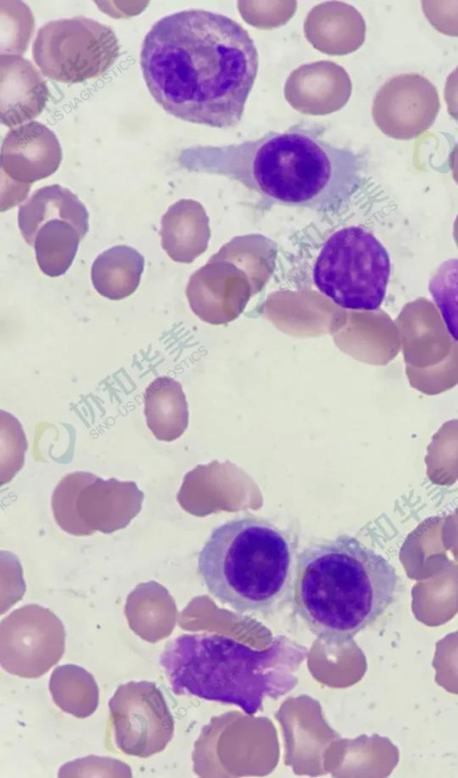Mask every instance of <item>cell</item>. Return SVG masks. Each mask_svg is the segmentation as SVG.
<instances>
[{
    "instance_id": "cell-10",
    "label": "cell",
    "mask_w": 458,
    "mask_h": 778,
    "mask_svg": "<svg viewBox=\"0 0 458 778\" xmlns=\"http://www.w3.org/2000/svg\"><path fill=\"white\" fill-rule=\"evenodd\" d=\"M109 711L115 745L125 755L151 757L173 739L174 717L154 682L120 685L109 700Z\"/></svg>"
},
{
    "instance_id": "cell-26",
    "label": "cell",
    "mask_w": 458,
    "mask_h": 778,
    "mask_svg": "<svg viewBox=\"0 0 458 778\" xmlns=\"http://www.w3.org/2000/svg\"><path fill=\"white\" fill-rule=\"evenodd\" d=\"M1 575L2 581H6V586L2 588V593L7 590L6 594L2 597V601L6 598L2 603L1 613L3 614L5 610L22 598L25 591L22 569L19 560L9 551H1Z\"/></svg>"
},
{
    "instance_id": "cell-20",
    "label": "cell",
    "mask_w": 458,
    "mask_h": 778,
    "mask_svg": "<svg viewBox=\"0 0 458 778\" xmlns=\"http://www.w3.org/2000/svg\"><path fill=\"white\" fill-rule=\"evenodd\" d=\"M194 209L191 201L182 200L170 206L161 218V245L174 261L186 262L192 258Z\"/></svg>"
},
{
    "instance_id": "cell-4",
    "label": "cell",
    "mask_w": 458,
    "mask_h": 778,
    "mask_svg": "<svg viewBox=\"0 0 458 778\" xmlns=\"http://www.w3.org/2000/svg\"><path fill=\"white\" fill-rule=\"evenodd\" d=\"M308 654L305 645L285 636L254 650L225 635L198 633L167 643L159 662L175 695L235 705L251 715L266 698H279L297 686Z\"/></svg>"
},
{
    "instance_id": "cell-13",
    "label": "cell",
    "mask_w": 458,
    "mask_h": 778,
    "mask_svg": "<svg viewBox=\"0 0 458 778\" xmlns=\"http://www.w3.org/2000/svg\"><path fill=\"white\" fill-rule=\"evenodd\" d=\"M0 70L2 124L15 128L39 115L49 98L40 72L17 55H1Z\"/></svg>"
},
{
    "instance_id": "cell-9",
    "label": "cell",
    "mask_w": 458,
    "mask_h": 778,
    "mask_svg": "<svg viewBox=\"0 0 458 778\" xmlns=\"http://www.w3.org/2000/svg\"><path fill=\"white\" fill-rule=\"evenodd\" d=\"M65 629L48 608L30 603L13 611L0 624V663L15 676L35 679L62 658Z\"/></svg>"
},
{
    "instance_id": "cell-25",
    "label": "cell",
    "mask_w": 458,
    "mask_h": 778,
    "mask_svg": "<svg viewBox=\"0 0 458 778\" xmlns=\"http://www.w3.org/2000/svg\"><path fill=\"white\" fill-rule=\"evenodd\" d=\"M94 769L98 771L100 776L102 773L98 770L101 769L108 777H131L130 767L116 760L106 757H98L89 756L86 758L75 760L64 765L58 773L59 777H83L87 776L88 773Z\"/></svg>"
},
{
    "instance_id": "cell-28",
    "label": "cell",
    "mask_w": 458,
    "mask_h": 778,
    "mask_svg": "<svg viewBox=\"0 0 458 778\" xmlns=\"http://www.w3.org/2000/svg\"><path fill=\"white\" fill-rule=\"evenodd\" d=\"M444 97L448 114L458 122V66L446 78Z\"/></svg>"
},
{
    "instance_id": "cell-27",
    "label": "cell",
    "mask_w": 458,
    "mask_h": 778,
    "mask_svg": "<svg viewBox=\"0 0 458 778\" xmlns=\"http://www.w3.org/2000/svg\"><path fill=\"white\" fill-rule=\"evenodd\" d=\"M422 11L440 33L458 37V1H422Z\"/></svg>"
},
{
    "instance_id": "cell-15",
    "label": "cell",
    "mask_w": 458,
    "mask_h": 778,
    "mask_svg": "<svg viewBox=\"0 0 458 778\" xmlns=\"http://www.w3.org/2000/svg\"><path fill=\"white\" fill-rule=\"evenodd\" d=\"M89 218L86 207L76 194L68 188L52 184L37 190L19 207L18 225L22 237L30 245L38 229L47 220H67L87 235Z\"/></svg>"
},
{
    "instance_id": "cell-19",
    "label": "cell",
    "mask_w": 458,
    "mask_h": 778,
    "mask_svg": "<svg viewBox=\"0 0 458 778\" xmlns=\"http://www.w3.org/2000/svg\"><path fill=\"white\" fill-rule=\"evenodd\" d=\"M49 690L55 705L77 718L89 717L98 708V684L93 675L80 666L56 667L49 680Z\"/></svg>"
},
{
    "instance_id": "cell-1",
    "label": "cell",
    "mask_w": 458,
    "mask_h": 778,
    "mask_svg": "<svg viewBox=\"0 0 458 778\" xmlns=\"http://www.w3.org/2000/svg\"><path fill=\"white\" fill-rule=\"evenodd\" d=\"M140 66L150 94L170 115L232 128L242 117L259 54L239 22L221 13L189 9L152 26L142 43Z\"/></svg>"
},
{
    "instance_id": "cell-3",
    "label": "cell",
    "mask_w": 458,
    "mask_h": 778,
    "mask_svg": "<svg viewBox=\"0 0 458 778\" xmlns=\"http://www.w3.org/2000/svg\"><path fill=\"white\" fill-rule=\"evenodd\" d=\"M293 605L327 646L352 641L394 599L398 578L382 555L343 534L314 543L297 557Z\"/></svg>"
},
{
    "instance_id": "cell-2",
    "label": "cell",
    "mask_w": 458,
    "mask_h": 778,
    "mask_svg": "<svg viewBox=\"0 0 458 778\" xmlns=\"http://www.w3.org/2000/svg\"><path fill=\"white\" fill-rule=\"evenodd\" d=\"M187 166L237 181L261 205L339 211L361 182V165L350 149L323 138V129L296 124L283 132L222 146L187 150Z\"/></svg>"
},
{
    "instance_id": "cell-16",
    "label": "cell",
    "mask_w": 458,
    "mask_h": 778,
    "mask_svg": "<svg viewBox=\"0 0 458 778\" xmlns=\"http://www.w3.org/2000/svg\"><path fill=\"white\" fill-rule=\"evenodd\" d=\"M144 415L158 440L173 441L186 430L188 404L182 385L167 376L156 378L144 393Z\"/></svg>"
},
{
    "instance_id": "cell-21",
    "label": "cell",
    "mask_w": 458,
    "mask_h": 778,
    "mask_svg": "<svg viewBox=\"0 0 458 778\" xmlns=\"http://www.w3.org/2000/svg\"><path fill=\"white\" fill-rule=\"evenodd\" d=\"M428 291L448 333L458 342V259L439 266L429 280Z\"/></svg>"
},
{
    "instance_id": "cell-7",
    "label": "cell",
    "mask_w": 458,
    "mask_h": 778,
    "mask_svg": "<svg viewBox=\"0 0 458 778\" xmlns=\"http://www.w3.org/2000/svg\"><path fill=\"white\" fill-rule=\"evenodd\" d=\"M144 493L132 481L104 480L84 471L70 473L55 488V523L75 536L111 534L125 528L140 512Z\"/></svg>"
},
{
    "instance_id": "cell-30",
    "label": "cell",
    "mask_w": 458,
    "mask_h": 778,
    "mask_svg": "<svg viewBox=\"0 0 458 778\" xmlns=\"http://www.w3.org/2000/svg\"><path fill=\"white\" fill-rule=\"evenodd\" d=\"M453 236L455 242V244L458 247V214L454 219V227H453Z\"/></svg>"
},
{
    "instance_id": "cell-6",
    "label": "cell",
    "mask_w": 458,
    "mask_h": 778,
    "mask_svg": "<svg viewBox=\"0 0 458 778\" xmlns=\"http://www.w3.org/2000/svg\"><path fill=\"white\" fill-rule=\"evenodd\" d=\"M391 264L387 251L369 230L349 226L322 244L313 266L316 287L338 306L376 311L386 295Z\"/></svg>"
},
{
    "instance_id": "cell-23",
    "label": "cell",
    "mask_w": 458,
    "mask_h": 778,
    "mask_svg": "<svg viewBox=\"0 0 458 778\" xmlns=\"http://www.w3.org/2000/svg\"><path fill=\"white\" fill-rule=\"evenodd\" d=\"M1 484L9 483L24 464L28 443L20 422L1 410Z\"/></svg>"
},
{
    "instance_id": "cell-29",
    "label": "cell",
    "mask_w": 458,
    "mask_h": 778,
    "mask_svg": "<svg viewBox=\"0 0 458 778\" xmlns=\"http://www.w3.org/2000/svg\"><path fill=\"white\" fill-rule=\"evenodd\" d=\"M449 166L452 170L453 178L458 184V143L450 153Z\"/></svg>"
},
{
    "instance_id": "cell-8",
    "label": "cell",
    "mask_w": 458,
    "mask_h": 778,
    "mask_svg": "<svg viewBox=\"0 0 458 778\" xmlns=\"http://www.w3.org/2000/svg\"><path fill=\"white\" fill-rule=\"evenodd\" d=\"M120 46L114 31L95 20L75 16L50 21L34 40L32 56L41 73L65 83L83 82L106 73Z\"/></svg>"
},
{
    "instance_id": "cell-12",
    "label": "cell",
    "mask_w": 458,
    "mask_h": 778,
    "mask_svg": "<svg viewBox=\"0 0 458 778\" xmlns=\"http://www.w3.org/2000/svg\"><path fill=\"white\" fill-rule=\"evenodd\" d=\"M63 158L56 135L45 124L31 121L11 129L0 155L1 181L30 192L36 181L53 175Z\"/></svg>"
},
{
    "instance_id": "cell-24",
    "label": "cell",
    "mask_w": 458,
    "mask_h": 778,
    "mask_svg": "<svg viewBox=\"0 0 458 778\" xmlns=\"http://www.w3.org/2000/svg\"><path fill=\"white\" fill-rule=\"evenodd\" d=\"M432 666L437 683L446 691L458 694V634L437 643Z\"/></svg>"
},
{
    "instance_id": "cell-22",
    "label": "cell",
    "mask_w": 458,
    "mask_h": 778,
    "mask_svg": "<svg viewBox=\"0 0 458 778\" xmlns=\"http://www.w3.org/2000/svg\"><path fill=\"white\" fill-rule=\"evenodd\" d=\"M1 55L20 56L27 49L34 28L30 8L20 1H0Z\"/></svg>"
},
{
    "instance_id": "cell-11",
    "label": "cell",
    "mask_w": 458,
    "mask_h": 778,
    "mask_svg": "<svg viewBox=\"0 0 458 778\" xmlns=\"http://www.w3.org/2000/svg\"><path fill=\"white\" fill-rule=\"evenodd\" d=\"M440 109L436 87L417 73L391 78L377 91L373 117L377 127L396 140H411L425 133Z\"/></svg>"
},
{
    "instance_id": "cell-5",
    "label": "cell",
    "mask_w": 458,
    "mask_h": 778,
    "mask_svg": "<svg viewBox=\"0 0 458 778\" xmlns=\"http://www.w3.org/2000/svg\"><path fill=\"white\" fill-rule=\"evenodd\" d=\"M289 537L256 517L231 519L211 532L198 556L208 592L240 613L266 612L278 604L294 576Z\"/></svg>"
},
{
    "instance_id": "cell-17",
    "label": "cell",
    "mask_w": 458,
    "mask_h": 778,
    "mask_svg": "<svg viewBox=\"0 0 458 778\" xmlns=\"http://www.w3.org/2000/svg\"><path fill=\"white\" fill-rule=\"evenodd\" d=\"M144 269V257L127 245L114 246L94 261L91 280L96 291L110 300H122L138 288Z\"/></svg>"
},
{
    "instance_id": "cell-18",
    "label": "cell",
    "mask_w": 458,
    "mask_h": 778,
    "mask_svg": "<svg viewBox=\"0 0 458 778\" xmlns=\"http://www.w3.org/2000/svg\"><path fill=\"white\" fill-rule=\"evenodd\" d=\"M85 235L75 225L64 219H50L44 223L30 244L40 270L52 278L64 275L71 267L79 244Z\"/></svg>"
},
{
    "instance_id": "cell-14",
    "label": "cell",
    "mask_w": 458,
    "mask_h": 778,
    "mask_svg": "<svg viewBox=\"0 0 458 778\" xmlns=\"http://www.w3.org/2000/svg\"><path fill=\"white\" fill-rule=\"evenodd\" d=\"M124 614L130 628L148 643L168 637L175 627L174 598L164 586L154 580L140 583L128 594Z\"/></svg>"
}]
</instances>
